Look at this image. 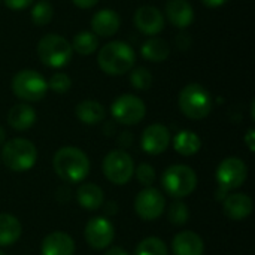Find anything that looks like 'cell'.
Returning <instances> with one entry per match:
<instances>
[{
	"label": "cell",
	"instance_id": "6da1fadb",
	"mask_svg": "<svg viewBox=\"0 0 255 255\" xmlns=\"http://www.w3.org/2000/svg\"><path fill=\"white\" fill-rule=\"evenodd\" d=\"M52 166L60 179L67 184L82 182L90 173V160L84 151L76 146L60 148L52 160Z\"/></svg>",
	"mask_w": 255,
	"mask_h": 255
},
{
	"label": "cell",
	"instance_id": "7a4b0ae2",
	"mask_svg": "<svg viewBox=\"0 0 255 255\" xmlns=\"http://www.w3.org/2000/svg\"><path fill=\"white\" fill-rule=\"evenodd\" d=\"M97 63L108 75H124L134 67L136 54L133 48L121 40H114L100 48Z\"/></svg>",
	"mask_w": 255,
	"mask_h": 255
},
{
	"label": "cell",
	"instance_id": "3957f363",
	"mask_svg": "<svg viewBox=\"0 0 255 255\" xmlns=\"http://www.w3.org/2000/svg\"><path fill=\"white\" fill-rule=\"evenodd\" d=\"M179 109L190 120H203L212 111V97L209 91L196 82L185 85L179 93Z\"/></svg>",
	"mask_w": 255,
	"mask_h": 255
},
{
	"label": "cell",
	"instance_id": "277c9868",
	"mask_svg": "<svg viewBox=\"0 0 255 255\" xmlns=\"http://www.w3.org/2000/svg\"><path fill=\"white\" fill-rule=\"evenodd\" d=\"M37 160V149L28 139L16 137L3 145L1 161L12 172H27Z\"/></svg>",
	"mask_w": 255,
	"mask_h": 255
},
{
	"label": "cell",
	"instance_id": "5b68a950",
	"mask_svg": "<svg viewBox=\"0 0 255 255\" xmlns=\"http://www.w3.org/2000/svg\"><path fill=\"white\" fill-rule=\"evenodd\" d=\"M164 191L173 199H184L197 188V175L187 164H173L161 176Z\"/></svg>",
	"mask_w": 255,
	"mask_h": 255
},
{
	"label": "cell",
	"instance_id": "8992f818",
	"mask_svg": "<svg viewBox=\"0 0 255 255\" xmlns=\"http://www.w3.org/2000/svg\"><path fill=\"white\" fill-rule=\"evenodd\" d=\"M37 55L40 61L52 69L64 67L73 55L72 45L60 34H45L37 43Z\"/></svg>",
	"mask_w": 255,
	"mask_h": 255
},
{
	"label": "cell",
	"instance_id": "52a82bcc",
	"mask_svg": "<svg viewBox=\"0 0 255 255\" xmlns=\"http://www.w3.org/2000/svg\"><path fill=\"white\" fill-rule=\"evenodd\" d=\"M12 91L24 102H39L48 91V82L37 70L24 69L13 76Z\"/></svg>",
	"mask_w": 255,
	"mask_h": 255
},
{
	"label": "cell",
	"instance_id": "ba28073f",
	"mask_svg": "<svg viewBox=\"0 0 255 255\" xmlns=\"http://www.w3.org/2000/svg\"><path fill=\"white\" fill-rule=\"evenodd\" d=\"M102 169L109 182L126 185L134 175V161L124 149H114L105 157Z\"/></svg>",
	"mask_w": 255,
	"mask_h": 255
},
{
	"label": "cell",
	"instance_id": "9c48e42d",
	"mask_svg": "<svg viewBox=\"0 0 255 255\" xmlns=\"http://www.w3.org/2000/svg\"><path fill=\"white\" fill-rule=\"evenodd\" d=\"M111 114L118 124L134 126L145 118L146 106L140 97L134 94H123L112 103Z\"/></svg>",
	"mask_w": 255,
	"mask_h": 255
},
{
	"label": "cell",
	"instance_id": "30bf717a",
	"mask_svg": "<svg viewBox=\"0 0 255 255\" xmlns=\"http://www.w3.org/2000/svg\"><path fill=\"white\" fill-rule=\"evenodd\" d=\"M248 176V167L239 157H227L217 169V182L221 193L236 190L244 185Z\"/></svg>",
	"mask_w": 255,
	"mask_h": 255
},
{
	"label": "cell",
	"instance_id": "8fae6325",
	"mask_svg": "<svg viewBox=\"0 0 255 255\" xmlns=\"http://www.w3.org/2000/svg\"><path fill=\"white\" fill-rule=\"evenodd\" d=\"M166 209L164 196L152 187L142 190L134 199V211L143 221H155Z\"/></svg>",
	"mask_w": 255,
	"mask_h": 255
},
{
	"label": "cell",
	"instance_id": "7c38bea8",
	"mask_svg": "<svg viewBox=\"0 0 255 255\" xmlns=\"http://www.w3.org/2000/svg\"><path fill=\"white\" fill-rule=\"evenodd\" d=\"M84 236H85L87 244L91 248L105 250L112 244L115 238V229H114V224L108 218L94 217L87 223Z\"/></svg>",
	"mask_w": 255,
	"mask_h": 255
},
{
	"label": "cell",
	"instance_id": "4fadbf2b",
	"mask_svg": "<svg viewBox=\"0 0 255 255\" xmlns=\"http://www.w3.org/2000/svg\"><path fill=\"white\" fill-rule=\"evenodd\" d=\"M170 140H172V136H170L169 128L157 123V124L148 126L143 130L142 137H140V145L146 154L158 155V154H163L169 148Z\"/></svg>",
	"mask_w": 255,
	"mask_h": 255
},
{
	"label": "cell",
	"instance_id": "5bb4252c",
	"mask_svg": "<svg viewBox=\"0 0 255 255\" xmlns=\"http://www.w3.org/2000/svg\"><path fill=\"white\" fill-rule=\"evenodd\" d=\"M134 25L146 36H155L164 28V16L155 6H142L134 13Z\"/></svg>",
	"mask_w": 255,
	"mask_h": 255
},
{
	"label": "cell",
	"instance_id": "9a60e30c",
	"mask_svg": "<svg viewBox=\"0 0 255 255\" xmlns=\"http://www.w3.org/2000/svg\"><path fill=\"white\" fill-rule=\"evenodd\" d=\"M42 255H73L75 242L64 232H52L40 244Z\"/></svg>",
	"mask_w": 255,
	"mask_h": 255
},
{
	"label": "cell",
	"instance_id": "2e32d148",
	"mask_svg": "<svg viewBox=\"0 0 255 255\" xmlns=\"http://www.w3.org/2000/svg\"><path fill=\"white\" fill-rule=\"evenodd\" d=\"M253 208L254 206H253L251 197L244 193L229 194L223 203L224 214L233 221H242V220L248 218L253 212Z\"/></svg>",
	"mask_w": 255,
	"mask_h": 255
},
{
	"label": "cell",
	"instance_id": "e0dca14e",
	"mask_svg": "<svg viewBox=\"0 0 255 255\" xmlns=\"http://www.w3.org/2000/svg\"><path fill=\"white\" fill-rule=\"evenodd\" d=\"M121 19L120 15L112 9H102L94 13L91 19V28L93 33L99 37H111L114 36L120 28Z\"/></svg>",
	"mask_w": 255,
	"mask_h": 255
},
{
	"label": "cell",
	"instance_id": "ac0fdd59",
	"mask_svg": "<svg viewBox=\"0 0 255 255\" xmlns=\"http://www.w3.org/2000/svg\"><path fill=\"white\" fill-rule=\"evenodd\" d=\"M173 255H203L205 244L203 239L194 232H181L173 238L172 242Z\"/></svg>",
	"mask_w": 255,
	"mask_h": 255
},
{
	"label": "cell",
	"instance_id": "d6986e66",
	"mask_svg": "<svg viewBox=\"0 0 255 255\" xmlns=\"http://www.w3.org/2000/svg\"><path fill=\"white\" fill-rule=\"evenodd\" d=\"M166 16L178 28H187L194 21V10L188 0H169L166 4Z\"/></svg>",
	"mask_w": 255,
	"mask_h": 255
},
{
	"label": "cell",
	"instance_id": "ffe728a7",
	"mask_svg": "<svg viewBox=\"0 0 255 255\" xmlns=\"http://www.w3.org/2000/svg\"><path fill=\"white\" fill-rule=\"evenodd\" d=\"M36 123V111L28 103H18L7 114V124L18 131L28 130Z\"/></svg>",
	"mask_w": 255,
	"mask_h": 255
},
{
	"label": "cell",
	"instance_id": "44dd1931",
	"mask_svg": "<svg viewBox=\"0 0 255 255\" xmlns=\"http://www.w3.org/2000/svg\"><path fill=\"white\" fill-rule=\"evenodd\" d=\"M103 190L96 184H81L76 190L78 203L87 211H97L103 205Z\"/></svg>",
	"mask_w": 255,
	"mask_h": 255
},
{
	"label": "cell",
	"instance_id": "7402d4cb",
	"mask_svg": "<svg viewBox=\"0 0 255 255\" xmlns=\"http://www.w3.org/2000/svg\"><path fill=\"white\" fill-rule=\"evenodd\" d=\"M75 115L81 123L94 126V124H99L105 118L106 112L102 103L96 100H82L76 105Z\"/></svg>",
	"mask_w": 255,
	"mask_h": 255
},
{
	"label": "cell",
	"instance_id": "603a6c76",
	"mask_svg": "<svg viewBox=\"0 0 255 255\" xmlns=\"http://www.w3.org/2000/svg\"><path fill=\"white\" fill-rule=\"evenodd\" d=\"M22 227L16 217L10 214H0V247L13 245L21 236Z\"/></svg>",
	"mask_w": 255,
	"mask_h": 255
},
{
	"label": "cell",
	"instance_id": "cb8c5ba5",
	"mask_svg": "<svg viewBox=\"0 0 255 255\" xmlns=\"http://www.w3.org/2000/svg\"><path fill=\"white\" fill-rule=\"evenodd\" d=\"M173 148L178 154L190 157V155H194L200 151L202 140H200L197 133H194L191 130H181L173 137Z\"/></svg>",
	"mask_w": 255,
	"mask_h": 255
},
{
	"label": "cell",
	"instance_id": "d4e9b609",
	"mask_svg": "<svg viewBox=\"0 0 255 255\" xmlns=\"http://www.w3.org/2000/svg\"><path fill=\"white\" fill-rule=\"evenodd\" d=\"M140 52H142V55H143L145 60L152 61V63H160V61H164V60L169 58V55H170V46H169V43L164 39L151 37V39H148L142 45Z\"/></svg>",
	"mask_w": 255,
	"mask_h": 255
},
{
	"label": "cell",
	"instance_id": "484cf974",
	"mask_svg": "<svg viewBox=\"0 0 255 255\" xmlns=\"http://www.w3.org/2000/svg\"><path fill=\"white\" fill-rule=\"evenodd\" d=\"M72 49L81 55H90L99 48V37L93 31H79L72 40Z\"/></svg>",
	"mask_w": 255,
	"mask_h": 255
},
{
	"label": "cell",
	"instance_id": "4316f807",
	"mask_svg": "<svg viewBox=\"0 0 255 255\" xmlns=\"http://www.w3.org/2000/svg\"><path fill=\"white\" fill-rule=\"evenodd\" d=\"M134 255H169V250L160 238H146L136 247Z\"/></svg>",
	"mask_w": 255,
	"mask_h": 255
},
{
	"label": "cell",
	"instance_id": "83f0119b",
	"mask_svg": "<svg viewBox=\"0 0 255 255\" xmlns=\"http://www.w3.org/2000/svg\"><path fill=\"white\" fill-rule=\"evenodd\" d=\"M54 16V9L49 1L40 0L31 9V21L36 25H46Z\"/></svg>",
	"mask_w": 255,
	"mask_h": 255
},
{
	"label": "cell",
	"instance_id": "f1b7e54d",
	"mask_svg": "<svg viewBox=\"0 0 255 255\" xmlns=\"http://www.w3.org/2000/svg\"><path fill=\"white\" fill-rule=\"evenodd\" d=\"M167 218L175 226H184L188 221V218H190L188 206L184 202H181V200L173 202L169 206V209H167Z\"/></svg>",
	"mask_w": 255,
	"mask_h": 255
},
{
	"label": "cell",
	"instance_id": "f546056e",
	"mask_svg": "<svg viewBox=\"0 0 255 255\" xmlns=\"http://www.w3.org/2000/svg\"><path fill=\"white\" fill-rule=\"evenodd\" d=\"M130 82L136 90H148L152 85V75L146 67L131 69Z\"/></svg>",
	"mask_w": 255,
	"mask_h": 255
},
{
	"label": "cell",
	"instance_id": "4dcf8cb0",
	"mask_svg": "<svg viewBox=\"0 0 255 255\" xmlns=\"http://www.w3.org/2000/svg\"><path fill=\"white\" fill-rule=\"evenodd\" d=\"M70 85H72V81H70L69 75L63 73V72L54 73V75L49 78V81H48V88H51V90H52L54 93H57V94H64V93H67L69 88H70Z\"/></svg>",
	"mask_w": 255,
	"mask_h": 255
},
{
	"label": "cell",
	"instance_id": "1f68e13d",
	"mask_svg": "<svg viewBox=\"0 0 255 255\" xmlns=\"http://www.w3.org/2000/svg\"><path fill=\"white\" fill-rule=\"evenodd\" d=\"M134 173H136V178H137V181L143 185V187H151L154 182H155V178H157V175H155V169L151 166V164H148V163H142V164H139L137 166V169L134 170Z\"/></svg>",
	"mask_w": 255,
	"mask_h": 255
},
{
	"label": "cell",
	"instance_id": "d6a6232c",
	"mask_svg": "<svg viewBox=\"0 0 255 255\" xmlns=\"http://www.w3.org/2000/svg\"><path fill=\"white\" fill-rule=\"evenodd\" d=\"M33 3V0H4V4L12 9V10H22L27 9L30 4Z\"/></svg>",
	"mask_w": 255,
	"mask_h": 255
},
{
	"label": "cell",
	"instance_id": "836d02e7",
	"mask_svg": "<svg viewBox=\"0 0 255 255\" xmlns=\"http://www.w3.org/2000/svg\"><path fill=\"white\" fill-rule=\"evenodd\" d=\"M75 6L81 7V9H90L93 6H96L99 3V0H72Z\"/></svg>",
	"mask_w": 255,
	"mask_h": 255
},
{
	"label": "cell",
	"instance_id": "e575fe53",
	"mask_svg": "<svg viewBox=\"0 0 255 255\" xmlns=\"http://www.w3.org/2000/svg\"><path fill=\"white\" fill-rule=\"evenodd\" d=\"M254 137H255V131L254 128H250L248 130V133H247V136H245V142H247V145H248V148H250V151H254L255 145H254Z\"/></svg>",
	"mask_w": 255,
	"mask_h": 255
},
{
	"label": "cell",
	"instance_id": "d590c367",
	"mask_svg": "<svg viewBox=\"0 0 255 255\" xmlns=\"http://www.w3.org/2000/svg\"><path fill=\"white\" fill-rule=\"evenodd\" d=\"M118 143L123 146V148H127L131 145V134L130 133H123L118 139Z\"/></svg>",
	"mask_w": 255,
	"mask_h": 255
},
{
	"label": "cell",
	"instance_id": "8d00e7d4",
	"mask_svg": "<svg viewBox=\"0 0 255 255\" xmlns=\"http://www.w3.org/2000/svg\"><path fill=\"white\" fill-rule=\"evenodd\" d=\"M227 0H202V3L208 7H220L226 3Z\"/></svg>",
	"mask_w": 255,
	"mask_h": 255
},
{
	"label": "cell",
	"instance_id": "74e56055",
	"mask_svg": "<svg viewBox=\"0 0 255 255\" xmlns=\"http://www.w3.org/2000/svg\"><path fill=\"white\" fill-rule=\"evenodd\" d=\"M105 255H128V253L126 250H123L121 247H112L106 251Z\"/></svg>",
	"mask_w": 255,
	"mask_h": 255
},
{
	"label": "cell",
	"instance_id": "f35d334b",
	"mask_svg": "<svg viewBox=\"0 0 255 255\" xmlns=\"http://www.w3.org/2000/svg\"><path fill=\"white\" fill-rule=\"evenodd\" d=\"M4 140H6V131H4V128L0 126V146L4 145Z\"/></svg>",
	"mask_w": 255,
	"mask_h": 255
},
{
	"label": "cell",
	"instance_id": "ab89813d",
	"mask_svg": "<svg viewBox=\"0 0 255 255\" xmlns=\"http://www.w3.org/2000/svg\"><path fill=\"white\" fill-rule=\"evenodd\" d=\"M0 255H6V254H4V253H3V251H0Z\"/></svg>",
	"mask_w": 255,
	"mask_h": 255
}]
</instances>
